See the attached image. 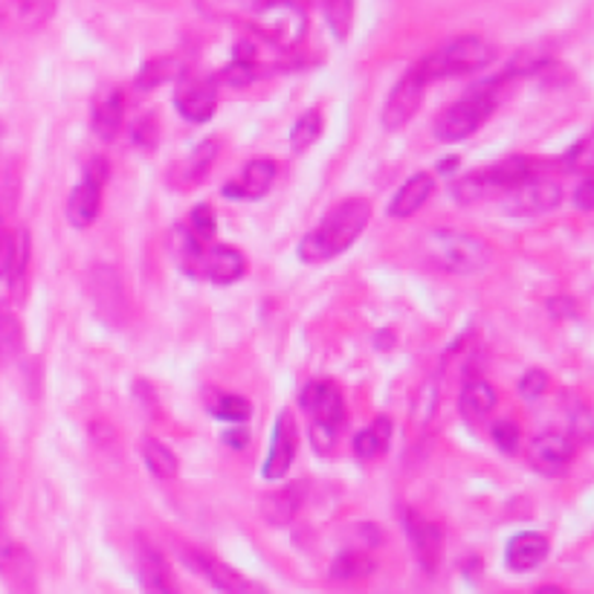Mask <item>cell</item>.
Masks as SVG:
<instances>
[{
    "mask_svg": "<svg viewBox=\"0 0 594 594\" xmlns=\"http://www.w3.org/2000/svg\"><path fill=\"white\" fill-rule=\"evenodd\" d=\"M368 220H372V204H368L366 197L342 201L336 209H331L322 218L317 229H310L308 236L301 238L299 259L305 264H322V261H331L334 255L345 253L363 236Z\"/></svg>",
    "mask_w": 594,
    "mask_h": 594,
    "instance_id": "obj_1",
    "label": "cell"
},
{
    "mask_svg": "<svg viewBox=\"0 0 594 594\" xmlns=\"http://www.w3.org/2000/svg\"><path fill=\"white\" fill-rule=\"evenodd\" d=\"M426 250L435 267L447 270L453 276L479 273L493 261V250L484 238L461 232V229H432L426 232Z\"/></svg>",
    "mask_w": 594,
    "mask_h": 594,
    "instance_id": "obj_2",
    "label": "cell"
},
{
    "mask_svg": "<svg viewBox=\"0 0 594 594\" xmlns=\"http://www.w3.org/2000/svg\"><path fill=\"white\" fill-rule=\"evenodd\" d=\"M496 58V49L490 47L479 35H461L435 49L424 61H418V70L424 73L426 84L438 82V79H453V76H470L479 73Z\"/></svg>",
    "mask_w": 594,
    "mask_h": 594,
    "instance_id": "obj_3",
    "label": "cell"
},
{
    "mask_svg": "<svg viewBox=\"0 0 594 594\" xmlns=\"http://www.w3.org/2000/svg\"><path fill=\"white\" fill-rule=\"evenodd\" d=\"M499 79L493 82H484L479 90L467 93L465 99H458L456 105H449L444 114L435 119L432 125V134L441 139V142H461V139L472 137L481 125L488 123L490 114L496 111V88Z\"/></svg>",
    "mask_w": 594,
    "mask_h": 594,
    "instance_id": "obj_4",
    "label": "cell"
},
{
    "mask_svg": "<svg viewBox=\"0 0 594 594\" xmlns=\"http://www.w3.org/2000/svg\"><path fill=\"white\" fill-rule=\"evenodd\" d=\"M301 407L310 415V438L313 449L319 453H331L340 438L342 424H345V403L342 395L331 380H313L301 391Z\"/></svg>",
    "mask_w": 594,
    "mask_h": 594,
    "instance_id": "obj_5",
    "label": "cell"
},
{
    "mask_svg": "<svg viewBox=\"0 0 594 594\" xmlns=\"http://www.w3.org/2000/svg\"><path fill=\"white\" fill-rule=\"evenodd\" d=\"M247 21L264 42L278 49L299 47L308 33V15L299 0H267Z\"/></svg>",
    "mask_w": 594,
    "mask_h": 594,
    "instance_id": "obj_6",
    "label": "cell"
},
{
    "mask_svg": "<svg viewBox=\"0 0 594 594\" xmlns=\"http://www.w3.org/2000/svg\"><path fill=\"white\" fill-rule=\"evenodd\" d=\"M562 201V186L553 178L546 174H534L519 186H513L502 197V209L513 218H534V215H546L557 209Z\"/></svg>",
    "mask_w": 594,
    "mask_h": 594,
    "instance_id": "obj_7",
    "label": "cell"
},
{
    "mask_svg": "<svg viewBox=\"0 0 594 594\" xmlns=\"http://www.w3.org/2000/svg\"><path fill=\"white\" fill-rule=\"evenodd\" d=\"M90 296H93V305L102 313L105 322L111 325H123L125 317H128V296H125V285L119 270L111 267V264H99V267L90 270Z\"/></svg>",
    "mask_w": 594,
    "mask_h": 594,
    "instance_id": "obj_8",
    "label": "cell"
},
{
    "mask_svg": "<svg viewBox=\"0 0 594 594\" xmlns=\"http://www.w3.org/2000/svg\"><path fill=\"white\" fill-rule=\"evenodd\" d=\"M107 180V163L102 157H93L84 171V180L73 189V195L67 201V218L76 229L90 227L99 215V206H102V189H105Z\"/></svg>",
    "mask_w": 594,
    "mask_h": 594,
    "instance_id": "obj_9",
    "label": "cell"
},
{
    "mask_svg": "<svg viewBox=\"0 0 594 594\" xmlns=\"http://www.w3.org/2000/svg\"><path fill=\"white\" fill-rule=\"evenodd\" d=\"M174 105L186 123H209L218 111V82L206 76H183L178 79Z\"/></svg>",
    "mask_w": 594,
    "mask_h": 594,
    "instance_id": "obj_10",
    "label": "cell"
},
{
    "mask_svg": "<svg viewBox=\"0 0 594 594\" xmlns=\"http://www.w3.org/2000/svg\"><path fill=\"white\" fill-rule=\"evenodd\" d=\"M424 90L426 79L415 65L409 73L400 76V82L391 88L389 99H386V107H382V125L389 130L403 128V125L418 114L421 102H424Z\"/></svg>",
    "mask_w": 594,
    "mask_h": 594,
    "instance_id": "obj_11",
    "label": "cell"
},
{
    "mask_svg": "<svg viewBox=\"0 0 594 594\" xmlns=\"http://www.w3.org/2000/svg\"><path fill=\"white\" fill-rule=\"evenodd\" d=\"M403 528H407L409 546L415 551V560L426 574H435L441 566V553H444V530L435 522L424 519L418 511L403 513Z\"/></svg>",
    "mask_w": 594,
    "mask_h": 594,
    "instance_id": "obj_12",
    "label": "cell"
},
{
    "mask_svg": "<svg viewBox=\"0 0 594 594\" xmlns=\"http://www.w3.org/2000/svg\"><path fill=\"white\" fill-rule=\"evenodd\" d=\"M528 461L542 476H562L574 461V438L566 432H542L530 441Z\"/></svg>",
    "mask_w": 594,
    "mask_h": 594,
    "instance_id": "obj_13",
    "label": "cell"
},
{
    "mask_svg": "<svg viewBox=\"0 0 594 594\" xmlns=\"http://www.w3.org/2000/svg\"><path fill=\"white\" fill-rule=\"evenodd\" d=\"M180 557H183V562H186L189 569L209 580L220 594H241L247 589V583H250L244 574H238L232 566H227V562L213 557V553L197 551V548H183Z\"/></svg>",
    "mask_w": 594,
    "mask_h": 594,
    "instance_id": "obj_14",
    "label": "cell"
},
{
    "mask_svg": "<svg viewBox=\"0 0 594 594\" xmlns=\"http://www.w3.org/2000/svg\"><path fill=\"white\" fill-rule=\"evenodd\" d=\"M0 574L15 592L33 594L35 589V562L21 542L7 537V530L0 525Z\"/></svg>",
    "mask_w": 594,
    "mask_h": 594,
    "instance_id": "obj_15",
    "label": "cell"
},
{
    "mask_svg": "<svg viewBox=\"0 0 594 594\" xmlns=\"http://www.w3.org/2000/svg\"><path fill=\"white\" fill-rule=\"evenodd\" d=\"M296 458V424L294 415L282 409L276 418V430H273V444H270L267 461H264V479L276 481L282 479Z\"/></svg>",
    "mask_w": 594,
    "mask_h": 594,
    "instance_id": "obj_16",
    "label": "cell"
},
{
    "mask_svg": "<svg viewBox=\"0 0 594 594\" xmlns=\"http://www.w3.org/2000/svg\"><path fill=\"white\" fill-rule=\"evenodd\" d=\"M137 571L139 586L146 594H180L178 583L171 578V569L165 557L155 546H148L146 539H139L137 546Z\"/></svg>",
    "mask_w": 594,
    "mask_h": 594,
    "instance_id": "obj_17",
    "label": "cell"
},
{
    "mask_svg": "<svg viewBox=\"0 0 594 594\" xmlns=\"http://www.w3.org/2000/svg\"><path fill=\"white\" fill-rule=\"evenodd\" d=\"M56 7L58 0H9L7 7L0 9V24L7 26L9 33H35L53 18Z\"/></svg>",
    "mask_w": 594,
    "mask_h": 594,
    "instance_id": "obj_18",
    "label": "cell"
},
{
    "mask_svg": "<svg viewBox=\"0 0 594 594\" xmlns=\"http://www.w3.org/2000/svg\"><path fill=\"white\" fill-rule=\"evenodd\" d=\"M247 273V259L238 253L236 247L213 244L206 247L204 267H201V278H209L215 285H232Z\"/></svg>",
    "mask_w": 594,
    "mask_h": 594,
    "instance_id": "obj_19",
    "label": "cell"
},
{
    "mask_svg": "<svg viewBox=\"0 0 594 594\" xmlns=\"http://www.w3.org/2000/svg\"><path fill=\"white\" fill-rule=\"evenodd\" d=\"M496 403V389L488 380H481V377H470L461 395H458V409H461V418H465L467 424H484L493 415Z\"/></svg>",
    "mask_w": 594,
    "mask_h": 594,
    "instance_id": "obj_20",
    "label": "cell"
},
{
    "mask_svg": "<svg viewBox=\"0 0 594 594\" xmlns=\"http://www.w3.org/2000/svg\"><path fill=\"white\" fill-rule=\"evenodd\" d=\"M273 180H276V163L259 157V160L244 165L241 180H238V183H229V186L224 189V195L241 197V201H259V197L267 195L270 186H273Z\"/></svg>",
    "mask_w": 594,
    "mask_h": 594,
    "instance_id": "obj_21",
    "label": "cell"
},
{
    "mask_svg": "<svg viewBox=\"0 0 594 594\" xmlns=\"http://www.w3.org/2000/svg\"><path fill=\"white\" fill-rule=\"evenodd\" d=\"M548 557V539L537 530H525V534H516V537L507 542L505 548V562L511 571H534L539 562Z\"/></svg>",
    "mask_w": 594,
    "mask_h": 594,
    "instance_id": "obj_22",
    "label": "cell"
},
{
    "mask_svg": "<svg viewBox=\"0 0 594 594\" xmlns=\"http://www.w3.org/2000/svg\"><path fill=\"white\" fill-rule=\"evenodd\" d=\"M435 192V178L421 171V174H412V178L403 183V186L395 192L389 204V215L391 218H409V215H415L421 206L426 204Z\"/></svg>",
    "mask_w": 594,
    "mask_h": 594,
    "instance_id": "obj_23",
    "label": "cell"
},
{
    "mask_svg": "<svg viewBox=\"0 0 594 594\" xmlns=\"http://www.w3.org/2000/svg\"><path fill=\"white\" fill-rule=\"evenodd\" d=\"M534 174H539V171L530 157H507L502 163L481 171V178L488 183V192H511L513 186H519Z\"/></svg>",
    "mask_w": 594,
    "mask_h": 594,
    "instance_id": "obj_24",
    "label": "cell"
},
{
    "mask_svg": "<svg viewBox=\"0 0 594 594\" xmlns=\"http://www.w3.org/2000/svg\"><path fill=\"white\" fill-rule=\"evenodd\" d=\"M305 502V484H287L282 490H273L261 499V513L270 525H290L296 519V513L301 511Z\"/></svg>",
    "mask_w": 594,
    "mask_h": 594,
    "instance_id": "obj_25",
    "label": "cell"
},
{
    "mask_svg": "<svg viewBox=\"0 0 594 594\" xmlns=\"http://www.w3.org/2000/svg\"><path fill=\"white\" fill-rule=\"evenodd\" d=\"M125 123V93L119 88L105 90L93 107V130L99 139H114Z\"/></svg>",
    "mask_w": 594,
    "mask_h": 594,
    "instance_id": "obj_26",
    "label": "cell"
},
{
    "mask_svg": "<svg viewBox=\"0 0 594 594\" xmlns=\"http://www.w3.org/2000/svg\"><path fill=\"white\" fill-rule=\"evenodd\" d=\"M171 253H174V264H178L183 273H189V276H201L206 247L201 238L192 236V229L178 227L171 232Z\"/></svg>",
    "mask_w": 594,
    "mask_h": 594,
    "instance_id": "obj_27",
    "label": "cell"
},
{
    "mask_svg": "<svg viewBox=\"0 0 594 594\" xmlns=\"http://www.w3.org/2000/svg\"><path fill=\"white\" fill-rule=\"evenodd\" d=\"M215 157H218V139H204V142L178 165L180 186H195V183H201V180L209 174V169H213Z\"/></svg>",
    "mask_w": 594,
    "mask_h": 594,
    "instance_id": "obj_28",
    "label": "cell"
},
{
    "mask_svg": "<svg viewBox=\"0 0 594 594\" xmlns=\"http://www.w3.org/2000/svg\"><path fill=\"white\" fill-rule=\"evenodd\" d=\"M186 76V61L180 56H163L148 61L137 76V88L139 90H155L160 84L171 82V79H183Z\"/></svg>",
    "mask_w": 594,
    "mask_h": 594,
    "instance_id": "obj_29",
    "label": "cell"
},
{
    "mask_svg": "<svg viewBox=\"0 0 594 594\" xmlns=\"http://www.w3.org/2000/svg\"><path fill=\"white\" fill-rule=\"evenodd\" d=\"M389 438H391V421L389 418H377L375 424L359 432L357 438H354V456H357L359 461H375L377 456L386 453Z\"/></svg>",
    "mask_w": 594,
    "mask_h": 594,
    "instance_id": "obj_30",
    "label": "cell"
},
{
    "mask_svg": "<svg viewBox=\"0 0 594 594\" xmlns=\"http://www.w3.org/2000/svg\"><path fill=\"white\" fill-rule=\"evenodd\" d=\"M0 354L7 359L24 354V325L9 305H0Z\"/></svg>",
    "mask_w": 594,
    "mask_h": 594,
    "instance_id": "obj_31",
    "label": "cell"
},
{
    "mask_svg": "<svg viewBox=\"0 0 594 594\" xmlns=\"http://www.w3.org/2000/svg\"><path fill=\"white\" fill-rule=\"evenodd\" d=\"M142 458H146V467L151 470V476H157V479H174V476H178L180 470L178 456L165 447L163 441L146 438V444H142Z\"/></svg>",
    "mask_w": 594,
    "mask_h": 594,
    "instance_id": "obj_32",
    "label": "cell"
},
{
    "mask_svg": "<svg viewBox=\"0 0 594 594\" xmlns=\"http://www.w3.org/2000/svg\"><path fill=\"white\" fill-rule=\"evenodd\" d=\"M375 571V560L366 551H342L334 562H331V578L351 583V580H363Z\"/></svg>",
    "mask_w": 594,
    "mask_h": 594,
    "instance_id": "obj_33",
    "label": "cell"
},
{
    "mask_svg": "<svg viewBox=\"0 0 594 594\" xmlns=\"http://www.w3.org/2000/svg\"><path fill=\"white\" fill-rule=\"evenodd\" d=\"M267 0H197V9L209 18H250Z\"/></svg>",
    "mask_w": 594,
    "mask_h": 594,
    "instance_id": "obj_34",
    "label": "cell"
},
{
    "mask_svg": "<svg viewBox=\"0 0 594 594\" xmlns=\"http://www.w3.org/2000/svg\"><path fill=\"white\" fill-rule=\"evenodd\" d=\"M435 412H438V380L430 377V380H424V386L418 389L415 403H412V421H415L418 430L430 426Z\"/></svg>",
    "mask_w": 594,
    "mask_h": 594,
    "instance_id": "obj_35",
    "label": "cell"
},
{
    "mask_svg": "<svg viewBox=\"0 0 594 594\" xmlns=\"http://www.w3.org/2000/svg\"><path fill=\"white\" fill-rule=\"evenodd\" d=\"M322 137V114L319 111H308L296 119L294 130H290V148L294 151H308L317 139Z\"/></svg>",
    "mask_w": 594,
    "mask_h": 594,
    "instance_id": "obj_36",
    "label": "cell"
},
{
    "mask_svg": "<svg viewBox=\"0 0 594 594\" xmlns=\"http://www.w3.org/2000/svg\"><path fill=\"white\" fill-rule=\"evenodd\" d=\"M209 412H213L218 421H227V424H244L247 418H250V403L244 398H238V395H215L209 400Z\"/></svg>",
    "mask_w": 594,
    "mask_h": 594,
    "instance_id": "obj_37",
    "label": "cell"
},
{
    "mask_svg": "<svg viewBox=\"0 0 594 594\" xmlns=\"http://www.w3.org/2000/svg\"><path fill=\"white\" fill-rule=\"evenodd\" d=\"M325 18L331 33L345 42L351 33V21H354V0H325Z\"/></svg>",
    "mask_w": 594,
    "mask_h": 594,
    "instance_id": "obj_38",
    "label": "cell"
},
{
    "mask_svg": "<svg viewBox=\"0 0 594 594\" xmlns=\"http://www.w3.org/2000/svg\"><path fill=\"white\" fill-rule=\"evenodd\" d=\"M261 76V65L259 61H247V58H232V65L220 73V79L215 82L232 84V88H244V84H253L255 79Z\"/></svg>",
    "mask_w": 594,
    "mask_h": 594,
    "instance_id": "obj_39",
    "label": "cell"
},
{
    "mask_svg": "<svg viewBox=\"0 0 594 594\" xmlns=\"http://www.w3.org/2000/svg\"><path fill=\"white\" fill-rule=\"evenodd\" d=\"M189 229H192V236L195 238H201V241H213L215 238V215H213V209H209V206H195V209H192V220H189Z\"/></svg>",
    "mask_w": 594,
    "mask_h": 594,
    "instance_id": "obj_40",
    "label": "cell"
},
{
    "mask_svg": "<svg viewBox=\"0 0 594 594\" xmlns=\"http://www.w3.org/2000/svg\"><path fill=\"white\" fill-rule=\"evenodd\" d=\"M490 435H493V444H496L502 453H507V456H513V453L519 449L522 435L519 426L513 424V421H499V424H493V432H490Z\"/></svg>",
    "mask_w": 594,
    "mask_h": 594,
    "instance_id": "obj_41",
    "label": "cell"
},
{
    "mask_svg": "<svg viewBox=\"0 0 594 594\" xmlns=\"http://www.w3.org/2000/svg\"><path fill=\"white\" fill-rule=\"evenodd\" d=\"M566 165H569V171L589 174V169H592V139L583 137L578 146H571V151L566 155Z\"/></svg>",
    "mask_w": 594,
    "mask_h": 594,
    "instance_id": "obj_42",
    "label": "cell"
},
{
    "mask_svg": "<svg viewBox=\"0 0 594 594\" xmlns=\"http://www.w3.org/2000/svg\"><path fill=\"white\" fill-rule=\"evenodd\" d=\"M548 389V375L546 372H539V368H534V372H528V375H522L519 380V391L525 400H537L542 398V391Z\"/></svg>",
    "mask_w": 594,
    "mask_h": 594,
    "instance_id": "obj_43",
    "label": "cell"
},
{
    "mask_svg": "<svg viewBox=\"0 0 594 594\" xmlns=\"http://www.w3.org/2000/svg\"><path fill=\"white\" fill-rule=\"evenodd\" d=\"M130 134L139 148H157V116H142L139 123H134Z\"/></svg>",
    "mask_w": 594,
    "mask_h": 594,
    "instance_id": "obj_44",
    "label": "cell"
},
{
    "mask_svg": "<svg viewBox=\"0 0 594 594\" xmlns=\"http://www.w3.org/2000/svg\"><path fill=\"white\" fill-rule=\"evenodd\" d=\"M12 259H15V236L9 232V227L0 218V278L9 276Z\"/></svg>",
    "mask_w": 594,
    "mask_h": 594,
    "instance_id": "obj_45",
    "label": "cell"
},
{
    "mask_svg": "<svg viewBox=\"0 0 594 594\" xmlns=\"http://www.w3.org/2000/svg\"><path fill=\"white\" fill-rule=\"evenodd\" d=\"M574 206H578L580 213H592L594 209V180L592 174L580 180L578 192H574Z\"/></svg>",
    "mask_w": 594,
    "mask_h": 594,
    "instance_id": "obj_46",
    "label": "cell"
},
{
    "mask_svg": "<svg viewBox=\"0 0 594 594\" xmlns=\"http://www.w3.org/2000/svg\"><path fill=\"white\" fill-rule=\"evenodd\" d=\"M224 441H227V444H232V447H236V449H241V447H247V441H250V435H247L244 426H238L236 432H224Z\"/></svg>",
    "mask_w": 594,
    "mask_h": 594,
    "instance_id": "obj_47",
    "label": "cell"
},
{
    "mask_svg": "<svg viewBox=\"0 0 594 594\" xmlns=\"http://www.w3.org/2000/svg\"><path fill=\"white\" fill-rule=\"evenodd\" d=\"M537 594H566L560 586H542L537 589Z\"/></svg>",
    "mask_w": 594,
    "mask_h": 594,
    "instance_id": "obj_48",
    "label": "cell"
},
{
    "mask_svg": "<svg viewBox=\"0 0 594 594\" xmlns=\"http://www.w3.org/2000/svg\"><path fill=\"white\" fill-rule=\"evenodd\" d=\"M241 594H267L261 586H255V583H247V589Z\"/></svg>",
    "mask_w": 594,
    "mask_h": 594,
    "instance_id": "obj_49",
    "label": "cell"
}]
</instances>
